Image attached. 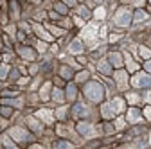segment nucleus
<instances>
[{
  "instance_id": "20",
  "label": "nucleus",
  "mask_w": 151,
  "mask_h": 149,
  "mask_svg": "<svg viewBox=\"0 0 151 149\" xmlns=\"http://www.w3.org/2000/svg\"><path fill=\"white\" fill-rule=\"evenodd\" d=\"M92 14H93V18H96V20H104V18H106V7H104V6H97L96 11H93Z\"/></svg>"
},
{
  "instance_id": "8",
  "label": "nucleus",
  "mask_w": 151,
  "mask_h": 149,
  "mask_svg": "<svg viewBox=\"0 0 151 149\" xmlns=\"http://www.w3.org/2000/svg\"><path fill=\"white\" fill-rule=\"evenodd\" d=\"M72 115H74L76 119H85V117H88V115H90V110H88V106H86V104L79 102V104H76V106L72 108Z\"/></svg>"
},
{
  "instance_id": "7",
  "label": "nucleus",
  "mask_w": 151,
  "mask_h": 149,
  "mask_svg": "<svg viewBox=\"0 0 151 149\" xmlns=\"http://www.w3.org/2000/svg\"><path fill=\"white\" fill-rule=\"evenodd\" d=\"M113 77H115V81H117V88L119 90H126L128 88V72L126 70L119 68L115 74H113Z\"/></svg>"
},
{
  "instance_id": "41",
  "label": "nucleus",
  "mask_w": 151,
  "mask_h": 149,
  "mask_svg": "<svg viewBox=\"0 0 151 149\" xmlns=\"http://www.w3.org/2000/svg\"><path fill=\"white\" fill-rule=\"evenodd\" d=\"M58 133H60V135H61V137H65V135H67V133H68V131H67V129H65V128H63V126H58Z\"/></svg>"
},
{
  "instance_id": "1",
  "label": "nucleus",
  "mask_w": 151,
  "mask_h": 149,
  "mask_svg": "<svg viewBox=\"0 0 151 149\" xmlns=\"http://www.w3.org/2000/svg\"><path fill=\"white\" fill-rule=\"evenodd\" d=\"M85 97L92 102H101L103 97H104V86L97 81H90L86 86H85Z\"/></svg>"
},
{
  "instance_id": "4",
  "label": "nucleus",
  "mask_w": 151,
  "mask_h": 149,
  "mask_svg": "<svg viewBox=\"0 0 151 149\" xmlns=\"http://www.w3.org/2000/svg\"><path fill=\"white\" fill-rule=\"evenodd\" d=\"M131 85L135 88H149L151 86V76L146 72H139L137 76H133V79H131Z\"/></svg>"
},
{
  "instance_id": "25",
  "label": "nucleus",
  "mask_w": 151,
  "mask_h": 149,
  "mask_svg": "<svg viewBox=\"0 0 151 149\" xmlns=\"http://www.w3.org/2000/svg\"><path fill=\"white\" fill-rule=\"evenodd\" d=\"M4 104H7V106H16V108H20L24 102H22V99H4L2 101Z\"/></svg>"
},
{
  "instance_id": "40",
  "label": "nucleus",
  "mask_w": 151,
  "mask_h": 149,
  "mask_svg": "<svg viewBox=\"0 0 151 149\" xmlns=\"http://www.w3.org/2000/svg\"><path fill=\"white\" fill-rule=\"evenodd\" d=\"M115 128H117V129H122V128H124V119H117V120H115Z\"/></svg>"
},
{
  "instance_id": "19",
  "label": "nucleus",
  "mask_w": 151,
  "mask_h": 149,
  "mask_svg": "<svg viewBox=\"0 0 151 149\" xmlns=\"http://www.w3.org/2000/svg\"><path fill=\"white\" fill-rule=\"evenodd\" d=\"M124 61H126V65H128V72H135V70L139 68V65L133 61V58H131L128 52H124Z\"/></svg>"
},
{
  "instance_id": "36",
  "label": "nucleus",
  "mask_w": 151,
  "mask_h": 149,
  "mask_svg": "<svg viewBox=\"0 0 151 149\" xmlns=\"http://www.w3.org/2000/svg\"><path fill=\"white\" fill-rule=\"evenodd\" d=\"M11 11H13V18H18L20 11H18V4L16 2H11Z\"/></svg>"
},
{
  "instance_id": "53",
  "label": "nucleus",
  "mask_w": 151,
  "mask_h": 149,
  "mask_svg": "<svg viewBox=\"0 0 151 149\" xmlns=\"http://www.w3.org/2000/svg\"><path fill=\"white\" fill-rule=\"evenodd\" d=\"M18 83H20V85H25V83H27V77H22V79L18 81Z\"/></svg>"
},
{
  "instance_id": "37",
  "label": "nucleus",
  "mask_w": 151,
  "mask_h": 149,
  "mask_svg": "<svg viewBox=\"0 0 151 149\" xmlns=\"http://www.w3.org/2000/svg\"><path fill=\"white\" fill-rule=\"evenodd\" d=\"M4 147H6V149H18V147H16V145H14V144L7 138V137L4 138Z\"/></svg>"
},
{
  "instance_id": "31",
  "label": "nucleus",
  "mask_w": 151,
  "mask_h": 149,
  "mask_svg": "<svg viewBox=\"0 0 151 149\" xmlns=\"http://www.w3.org/2000/svg\"><path fill=\"white\" fill-rule=\"evenodd\" d=\"M126 99H128V102H129V104H137V102L140 101V97H139L137 94H128V95H126Z\"/></svg>"
},
{
  "instance_id": "43",
  "label": "nucleus",
  "mask_w": 151,
  "mask_h": 149,
  "mask_svg": "<svg viewBox=\"0 0 151 149\" xmlns=\"http://www.w3.org/2000/svg\"><path fill=\"white\" fill-rule=\"evenodd\" d=\"M76 24H78L79 27H85V20H81L79 16H76Z\"/></svg>"
},
{
  "instance_id": "30",
  "label": "nucleus",
  "mask_w": 151,
  "mask_h": 149,
  "mask_svg": "<svg viewBox=\"0 0 151 149\" xmlns=\"http://www.w3.org/2000/svg\"><path fill=\"white\" fill-rule=\"evenodd\" d=\"M61 77H65V79H70L72 77V68H68V67H61Z\"/></svg>"
},
{
  "instance_id": "39",
  "label": "nucleus",
  "mask_w": 151,
  "mask_h": 149,
  "mask_svg": "<svg viewBox=\"0 0 151 149\" xmlns=\"http://www.w3.org/2000/svg\"><path fill=\"white\" fill-rule=\"evenodd\" d=\"M144 117H146L147 120H151V104H149V106L144 110Z\"/></svg>"
},
{
  "instance_id": "23",
  "label": "nucleus",
  "mask_w": 151,
  "mask_h": 149,
  "mask_svg": "<svg viewBox=\"0 0 151 149\" xmlns=\"http://www.w3.org/2000/svg\"><path fill=\"white\" fill-rule=\"evenodd\" d=\"M49 90H50V83H45L40 90V97L42 101H49Z\"/></svg>"
},
{
  "instance_id": "50",
  "label": "nucleus",
  "mask_w": 151,
  "mask_h": 149,
  "mask_svg": "<svg viewBox=\"0 0 151 149\" xmlns=\"http://www.w3.org/2000/svg\"><path fill=\"white\" fill-rule=\"evenodd\" d=\"M7 32H9V34H14V25H9V27H7Z\"/></svg>"
},
{
  "instance_id": "42",
  "label": "nucleus",
  "mask_w": 151,
  "mask_h": 149,
  "mask_svg": "<svg viewBox=\"0 0 151 149\" xmlns=\"http://www.w3.org/2000/svg\"><path fill=\"white\" fill-rule=\"evenodd\" d=\"M119 38H121V34H110V42H111V43H113V42H117Z\"/></svg>"
},
{
  "instance_id": "47",
  "label": "nucleus",
  "mask_w": 151,
  "mask_h": 149,
  "mask_svg": "<svg viewBox=\"0 0 151 149\" xmlns=\"http://www.w3.org/2000/svg\"><path fill=\"white\" fill-rule=\"evenodd\" d=\"M99 36H101V38H104V36H106V27H101L99 29Z\"/></svg>"
},
{
  "instance_id": "5",
  "label": "nucleus",
  "mask_w": 151,
  "mask_h": 149,
  "mask_svg": "<svg viewBox=\"0 0 151 149\" xmlns=\"http://www.w3.org/2000/svg\"><path fill=\"white\" fill-rule=\"evenodd\" d=\"M9 137H11L13 140H16V142H27V140H29V133L25 131L24 128H20V126L11 128V129H9Z\"/></svg>"
},
{
  "instance_id": "51",
  "label": "nucleus",
  "mask_w": 151,
  "mask_h": 149,
  "mask_svg": "<svg viewBox=\"0 0 151 149\" xmlns=\"http://www.w3.org/2000/svg\"><path fill=\"white\" fill-rule=\"evenodd\" d=\"M106 131H108V133H111V131H113V128H111L110 124H106Z\"/></svg>"
},
{
  "instance_id": "49",
  "label": "nucleus",
  "mask_w": 151,
  "mask_h": 149,
  "mask_svg": "<svg viewBox=\"0 0 151 149\" xmlns=\"http://www.w3.org/2000/svg\"><path fill=\"white\" fill-rule=\"evenodd\" d=\"M146 70H147V72H151V59H147V61H146Z\"/></svg>"
},
{
  "instance_id": "35",
  "label": "nucleus",
  "mask_w": 151,
  "mask_h": 149,
  "mask_svg": "<svg viewBox=\"0 0 151 149\" xmlns=\"http://www.w3.org/2000/svg\"><path fill=\"white\" fill-rule=\"evenodd\" d=\"M65 115H67V106H61L58 111H56V117L58 119H65Z\"/></svg>"
},
{
  "instance_id": "13",
  "label": "nucleus",
  "mask_w": 151,
  "mask_h": 149,
  "mask_svg": "<svg viewBox=\"0 0 151 149\" xmlns=\"http://www.w3.org/2000/svg\"><path fill=\"white\" fill-rule=\"evenodd\" d=\"M18 54H20L24 59H27V61H34V58H36L34 50L29 49V47H18Z\"/></svg>"
},
{
  "instance_id": "18",
  "label": "nucleus",
  "mask_w": 151,
  "mask_h": 149,
  "mask_svg": "<svg viewBox=\"0 0 151 149\" xmlns=\"http://www.w3.org/2000/svg\"><path fill=\"white\" fill-rule=\"evenodd\" d=\"M147 18H149V14H147V13H146L144 9H139V11H135V13H133V22H135V24L146 22Z\"/></svg>"
},
{
  "instance_id": "3",
  "label": "nucleus",
  "mask_w": 151,
  "mask_h": 149,
  "mask_svg": "<svg viewBox=\"0 0 151 149\" xmlns=\"http://www.w3.org/2000/svg\"><path fill=\"white\" fill-rule=\"evenodd\" d=\"M131 20H133V14H131V11L126 9V7H121L115 13V16H113V22H115V25H119V27H128L131 24Z\"/></svg>"
},
{
  "instance_id": "55",
  "label": "nucleus",
  "mask_w": 151,
  "mask_h": 149,
  "mask_svg": "<svg viewBox=\"0 0 151 149\" xmlns=\"http://www.w3.org/2000/svg\"><path fill=\"white\" fill-rule=\"evenodd\" d=\"M0 59H2V56H0Z\"/></svg>"
},
{
  "instance_id": "21",
  "label": "nucleus",
  "mask_w": 151,
  "mask_h": 149,
  "mask_svg": "<svg viewBox=\"0 0 151 149\" xmlns=\"http://www.w3.org/2000/svg\"><path fill=\"white\" fill-rule=\"evenodd\" d=\"M111 106H113V110H115V113H121V111H124V101L121 99V97H115L111 101Z\"/></svg>"
},
{
  "instance_id": "28",
  "label": "nucleus",
  "mask_w": 151,
  "mask_h": 149,
  "mask_svg": "<svg viewBox=\"0 0 151 149\" xmlns=\"http://www.w3.org/2000/svg\"><path fill=\"white\" fill-rule=\"evenodd\" d=\"M47 29L50 31V36H52V34H54V36H61V34H65V31H63V29L56 27V25H47Z\"/></svg>"
},
{
  "instance_id": "44",
  "label": "nucleus",
  "mask_w": 151,
  "mask_h": 149,
  "mask_svg": "<svg viewBox=\"0 0 151 149\" xmlns=\"http://www.w3.org/2000/svg\"><path fill=\"white\" fill-rule=\"evenodd\" d=\"M2 115H4V117H9V115H11V108H4V110H2Z\"/></svg>"
},
{
  "instance_id": "10",
  "label": "nucleus",
  "mask_w": 151,
  "mask_h": 149,
  "mask_svg": "<svg viewBox=\"0 0 151 149\" xmlns=\"http://www.w3.org/2000/svg\"><path fill=\"white\" fill-rule=\"evenodd\" d=\"M68 52H72V54H81V52H85V43H83L79 38H76L74 42H70Z\"/></svg>"
},
{
  "instance_id": "29",
  "label": "nucleus",
  "mask_w": 151,
  "mask_h": 149,
  "mask_svg": "<svg viewBox=\"0 0 151 149\" xmlns=\"http://www.w3.org/2000/svg\"><path fill=\"white\" fill-rule=\"evenodd\" d=\"M74 97H76V86L74 85H68L67 86V99L68 101H74Z\"/></svg>"
},
{
  "instance_id": "6",
  "label": "nucleus",
  "mask_w": 151,
  "mask_h": 149,
  "mask_svg": "<svg viewBox=\"0 0 151 149\" xmlns=\"http://www.w3.org/2000/svg\"><path fill=\"white\" fill-rule=\"evenodd\" d=\"M78 131H79V135H83L85 138H92V137L97 135V133H96V128H93L92 124H88V122H79V124H78Z\"/></svg>"
},
{
  "instance_id": "12",
  "label": "nucleus",
  "mask_w": 151,
  "mask_h": 149,
  "mask_svg": "<svg viewBox=\"0 0 151 149\" xmlns=\"http://www.w3.org/2000/svg\"><path fill=\"white\" fill-rule=\"evenodd\" d=\"M128 122H131V124H137V122H140L142 120V113L137 110V108H129L128 110Z\"/></svg>"
},
{
  "instance_id": "56",
  "label": "nucleus",
  "mask_w": 151,
  "mask_h": 149,
  "mask_svg": "<svg viewBox=\"0 0 151 149\" xmlns=\"http://www.w3.org/2000/svg\"><path fill=\"white\" fill-rule=\"evenodd\" d=\"M0 90H2V88H0Z\"/></svg>"
},
{
  "instance_id": "15",
  "label": "nucleus",
  "mask_w": 151,
  "mask_h": 149,
  "mask_svg": "<svg viewBox=\"0 0 151 149\" xmlns=\"http://www.w3.org/2000/svg\"><path fill=\"white\" fill-rule=\"evenodd\" d=\"M101 113H103L104 119H113V117H115V110H113L111 102H106V104L101 106Z\"/></svg>"
},
{
  "instance_id": "45",
  "label": "nucleus",
  "mask_w": 151,
  "mask_h": 149,
  "mask_svg": "<svg viewBox=\"0 0 151 149\" xmlns=\"http://www.w3.org/2000/svg\"><path fill=\"white\" fill-rule=\"evenodd\" d=\"M49 16H50V18H54V20H58V18H60V14L56 13V11H50V13H49Z\"/></svg>"
},
{
  "instance_id": "2",
  "label": "nucleus",
  "mask_w": 151,
  "mask_h": 149,
  "mask_svg": "<svg viewBox=\"0 0 151 149\" xmlns=\"http://www.w3.org/2000/svg\"><path fill=\"white\" fill-rule=\"evenodd\" d=\"M97 36H99V27H97V24H88V25H85L83 31H81V38H83L92 49L97 45Z\"/></svg>"
},
{
  "instance_id": "9",
  "label": "nucleus",
  "mask_w": 151,
  "mask_h": 149,
  "mask_svg": "<svg viewBox=\"0 0 151 149\" xmlns=\"http://www.w3.org/2000/svg\"><path fill=\"white\" fill-rule=\"evenodd\" d=\"M36 117L40 119V120H43L45 124H52V122H54V113H52L50 110H45V108H43V110H38Z\"/></svg>"
},
{
  "instance_id": "32",
  "label": "nucleus",
  "mask_w": 151,
  "mask_h": 149,
  "mask_svg": "<svg viewBox=\"0 0 151 149\" xmlns=\"http://www.w3.org/2000/svg\"><path fill=\"white\" fill-rule=\"evenodd\" d=\"M88 76H90V74H88L86 70H83V72H79L78 76H76V81H79V83H81V81H86V79H88Z\"/></svg>"
},
{
  "instance_id": "54",
  "label": "nucleus",
  "mask_w": 151,
  "mask_h": 149,
  "mask_svg": "<svg viewBox=\"0 0 151 149\" xmlns=\"http://www.w3.org/2000/svg\"><path fill=\"white\" fill-rule=\"evenodd\" d=\"M149 144H151V135H149Z\"/></svg>"
},
{
  "instance_id": "48",
  "label": "nucleus",
  "mask_w": 151,
  "mask_h": 149,
  "mask_svg": "<svg viewBox=\"0 0 151 149\" xmlns=\"http://www.w3.org/2000/svg\"><path fill=\"white\" fill-rule=\"evenodd\" d=\"M144 99H146V102H151V92H147V94L144 95Z\"/></svg>"
},
{
  "instance_id": "24",
  "label": "nucleus",
  "mask_w": 151,
  "mask_h": 149,
  "mask_svg": "<svg viewBox=\"0 0 151 149\" xmlns=\"http://www.w3.org/2000/svg\"><path fill=\"white\" fill-rule=\"evenodd\" d=\"M52 99H54L56 102H63V99H65V97H63V92H61L60 88H54V90H52Z\"/></svg>"
},
{
  "instance_id": "14",
  "label": "nucleus",
  "mask_w": 151,
  "mask_h": 149,
  "mask_svg": "<svg viewBox=\"0 0 151 149\" xmlns=\"http://www.w3.org/2000/svg\"><path fill=\"white\" fill-rule=\"evenodd\" d=\"M32 29H34V32L38 34V36H40V38H43V42H52V36L42 27V25H38V24H34L32 25Z\"/></svg>"
},
{
  "instance_id": "33",
  "label": "nucleus",
  "mask_w": 151,
  "mask_h": 149,
  "mask_svg": "<svg viewBox=\"0 0 151 149\" xmlns=\"http://www.w3.org/2000/svg\"><path fill=\"white\" fill-rule=\"evenodd\" d=\"M7 72H9L7 65H0V79H6L7 77Z\"/></svg>"
},
{
  "instance_id": "38",
  "label": "nucleus",
  "mask_w": 151,
  "mask_h": 149,
  "mask_svg": "<svg viewBox=\"0 0 151 149\" xmlns=\"http://www.w3.org/2000/svg\"><path fill=\"white\" fill-rule=\"evenodd\" d=\"M36 49L40 50V52H45V50H47V43H45V42H38V43H36Z\"/></svg>"
},
{
  "instance_id": "17",
  "label": "nucleus",
  "mask_w": 151,
  "mask_h": 149,
  "mask_svg": "<svg viewBox=\"0 0 151 149\" xmlns=\"http://www.w3.org/2000/svg\"><path fill=\"white\" fill-rule=\"evenodd\" d=\"M97 70L101 74H104V76H110L111 74V65L108 63V59H99L97 61Z\"/></svg>"
},
{
  "instance_id": "34",
  "label": "nucleus",
  "mask_w": 151,
  "mask_h": 149,
  "mask_svg": "<svg viewBox=\"0 0 151 149\" xmlns=\"http://www.w3.org/2000/svg\"><path fill=\"white\" fill-rule=\"evenodd\" d=\"M54 9L58 11V13H61V14H67V6H65V4H60V2L54 4Z\"/></svg>"
},
{
  "instance_id": "26",
  "label": "nucleus",
  "mask_w": 151,
  "mask_h": 149,
  "mask_svg": "<svg viewBox=\"0 0 151 149\" xmlns=\"http://www.w3.org/2000/svg\"><path fill=\"white\" fill-rule=\"evenodd\" d=\"M90 16H92V13L88 11V7L81 6V7H79V18H81V20H88Z\"/></svg>"
},
{
  "instance_id": "22",
  "label": "nucleus",
  "mask_w": 151,
  "mask_h": 149,
  "mask_svg": "<svg viewBox=\"0 0 151 149\" xmlns=\"http://www.w3.org/2000/svg\"><path fill=\"white\" fill-rule=\"evenodd\" d=\"M52 147H54V149H74V145H72L70 142H67V140H58V142H54Z\"/></svg>"
},
{
  "instance_id": "27",
  "label": "nucleus",
  "mask_w": 151,
  "mask_h": 149,
  "mask_svg": "<svg viewBox=\"0 0 151 149\" xmlns=\"http://www.w3.org/2000/svg\"><path fill=\"white\" fill-rule=\"evenodd\" d=\"M139 54H140V58H144V59H151V50L147 47H139Z\"/></svg>"
},
{
  "instance_id": "16",
  "label": "nucleus",
  "mask_w": 151,
  "mask_h": 149,
  "mask_svg": "<svg viewBox=\"0 0 151 149\" xmlns=\"http://www.w3.org/2000/svg\"><path fill=\"white\" fill-rule=\"evenodd\" d=\"M108 63L113 65V67H117V68H121V67H122V56H121L119 52H111V54L108 56Z\"/></svg>"
},
{
  "instance_id": "11",
  "label": "nucleus",
  "mask_w": 151,
  "mask_h": 149,
  "mask_svg": "<svg viewBox=\"0 0 151 149\" xmlns=\"http://www.w3.org/2000/svg\"><path fill=\"white\" fill-rule=\"evenodd\" d=\"M25 122H27V126L32 129L34 133H42V131H43V126H42V122L38 120L36 117H27V119H25Z\"/></svg>"
},
{
  "instance_id": "52",
  "label": "nucleus",
  "mask_w": 151,
  "mask_h": 149,
  "mask_svg": "<svg viewBox=\"0 0 151 149\" xmlns=\"http://www.w3.org/2000/svg\"><path fill=\"white\" fill-rule=\"evenodd\" d=\"M29 149H43V147H42V145H36V144H34V145H31Z\"/></svg>"
},
{
  "instance_id": "46",
  "label": "nucleus",
  "mask_w": 151,
  "mask_h": 149,
  "mask_svg": "<svg viewBox=\"0 0 151 149\" xmlns=\"http://www.w3.org/2000/svg\"><path fill=\"white\" fill-rule=\"evenodd\" d=\"M65 6H67V7H74L76 2H74V0H65Z\"/></svg>"
}]
</instances>
